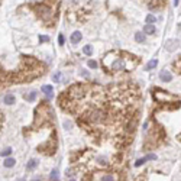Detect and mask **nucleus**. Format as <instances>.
Segmentation results:
<instances>
[{
  "mask_svg": "<svg viewBox=\"0 0 181 181\" xmlns=\"http://www.w3.org/2000/svg\"><path fill=\"white\" fill-rule=\"evenodd\" d=\"M42 91L51 99V97H52V91H54V89H52V86H42Z\"/></svg>",
  "mask_w": 181,
  "mask_h": 181,
  "instance_id": "obj_9",
  "label": "nucleus"
},
{
  "mask_svg": "<svg viewBox=\"0 0 181 181\" xmlns=\"http://www.w3.org/2000/svg\"><path fill=\"white\" fill-rule=\"evenodd\" d=\"M175 41H167V44H165V46H167V49L168 51H174L175 49Z\"/></svg>",
  "mask_w": 181,
  "mask_h": 181,
  "instance_id": "obj_15",
  "label": "nucleus"
},
{
  "mask_svg": "<svg viewBox=\"0 0 181 181\" xmlns=\"http://www.w3.org/2000/svg\"><path fill=\"white\" fill-rule=\"evenodd\" d=\"M159 78L162 80V81H165V83H168V81H171L172 75H171V74L168 73V71H167V70H162V71L159 73Z\"/></svg>",
  "mask_w": 181,
  "mask_h": 181,
  "instance_id": "obj_5",
  "label": "nucleus"
},
{
  "mask_svg": "<svg viewBox=\"0 0 181 181\" xmlns=\"http://www.w3.org/2000/svg\"><path fill=\"white\" fill-rule=\"evenodd\" d=\"M15 162H16V161H15L13 158H7V159L3 161V165H4L6 168H12V167L15 165Z\"/></svg>",
  "mask_w": 181,
  "mask_h": 181,
  "instance_id": "obj_11",
  "label": "nucleus"
},
{
  "mask_svg": "<svg viewBox=\"0 0 181 181\" xmlns=\"http://www.w3.org/2000/svg\"><path fill=\"white\" fill-rule=\"evenodd\" d=\"M83 51H84L86 55H91V54H93V48H91V45H86L84 48H83Z\"/></svg>",
  "mask_w": 181,
  "mask_h": 181,
  "instance_id": "obj_17",
  "label": "nucleus"
},
{
  "mask_svg": "<svg viewBox=\"0 0 181 181\" xmlns=\"http://www.w3.org/2000/svg\"><path fill=\"white\" fill-rule=\"evenodd\" d=\"M80 41H81V32L75 31L74 34L71 35V44H78Z\"/></svg>",
  "mask_w": 181,
  "mask_h": 181,
  "instance_id": "obj_7",
  "label": "nucleus"
},
{
  "mask_svg": "<svg viewBox=\"0 0 181 181\" xmlns=\"http://www.w3.org/2000/svg\"><path fill=\"white\" fill-rule=\"evenodd\" d=\"M71 181H75V180H71Z\"/></svg>",
  "mask_w": 181,
  "mask_h": 181,
  "instance_id": "obj_28",
  "label": "nucleus"
},
{
  "mask_svg": "<svg viewBox=\"0 0 181 181\" xmlns=\"http://www.w3.org/2000/svg\"><path fill=\"white\" fill-rule=\"evenodd\" d=\"M90 181H119V175L116 172H94Z\"/></svg>",
  "mask_w": 181,
  "mask_h": 181,
  "instance_id": "obj_3",
  "label": "nucleus"
},
{
  "mask_svg": "<svg viewBox=\"0 0 181 181\" xmlns=\"http://www.w3.org/2000/svg\"><path fill=\"white\" fill-rule=\"evenodd\" d=\"M39 41H41V42H46V41H49V38L45 36V35H41V36H39Z\"/></svg>",
  "mask_w": 181,
  "mask_h": 181,
  "instance_id": "obj_24",
  "label": "nucleus"
},
{
  "mask_svg": "<svg viewBox=\"0 0 181 181\" xmlns=\"http://www.w3.org/2000/svg\"><path fill=\"white\" fill-rule=\"evenodd\" d=\"M144 32L145 34H155V28H154V25L152 23H148L144 26Z\"/></svg>",
  "mask_w": 181,
  "mask_h": 181,
  "instance_id": "obj_10",
  "label": "nucleus"
},
{
  "mask_svg": "<svg viewBox=\"0 0 181 181\" xmlns=\"http://www.w3.org/2000/svg\"><path fill=\"white\" fill-rule=\"evenodd\" d=\"M139 64V58L133 57L125 51H110L103 58V65L106 71L119 73V71H130Z\"/></svg>",
  "mask_w": 181,
  "mask_h": 181,
  "instance_id": "obj_1",
  "label": "nucleus"
},
{
  "mask_svg": "<svg viewBox=\"0 0 181 181\" xmlns=\"http://www.w3.org/2000/svg\"><path fill=\"white\" fill-rule=\"evenodd\" d=\"M59 77H61V74H59V73H57V74L54 75V81H58V80H59Z\"/></svg>",
  "mask_w": 181,
  "mask_h": 181,
  "instance_id": "obj_25",
  "label": "nucleus"
},
{
  "mask_svg": "<svg viewBox=\"0 0 181 181\" xmlns=\"http://www.w3.org/2000/svg\"><path fill=\"white\" fill-rule=\"evenodd\" d=\"M135 39H136V42H144L145 41V35L144 34H141V32H138V34H135Z\"/></svg>",
  "mask_w": 181,
  "mask_h": 181,
  "instance_id": "obj_14",
  "label": "nucleus"
},
{
  "mask_svg": "<svg viewBox=\"0 0 181 181\" xmlns=\"http://www.w3.org/2000/svg\"><path fill=\"white\" fill-rule=\"evenodd\" d=\"M35 9H36V13L39 15V18H41L42 21L51 22V19H52V12H51V9H49L46 4H38V6H35Z\"/></svg>",
  "mask_w": 181,
  "mask_h": 181,
  "instance_id": "obj_4",
  "label": "nucleus"
},
{
  "mask_svg": "<svg viewBox=\"0 0 181 181\" xmlns=\"http://www.w3.org/2000/svg\"><path fill=\"white\" fill-rule=\"evenodd\" d=\"M35 99H36V91H31L28 96H25V100L26 102H34Z\"/></svg>",
  "mask_w": 181,
  "mask_h": 181,
  "instance_id": "obj_13",
  "label": "nucleus"
},
{
  "mask_svg": "<svg viewBox=\"0 0 181 181\" xmlns=\"http://www.w3.org/2000/svg\"><path fill=\"white\" fill-rule=\"evenodd\" d=\"M147 22H148V23H155V22H157V18H155L154 15H148Z\"/></svg>",
  "mask_w": 181,
  "mask_h": 181,
  "instance_id": "obj_20",
  "label": "nucleus"
},
{
  "mask_svg": "<svg viewBox=\"0 0 181 181\" xmlns=\"http://www.w3.org/2000/svg\"><path fill=\"white\" fill-rule=\"evenodd\" d=\"M178 3H180V0H174V6H177Z\"/></svg>",
  "mask_w": 181,
  "mask_h": 181,
  "instance_id": "obj_27",
  "label": "nucleus"
},
{
  "mask_svg": "<svg viewBox=\"0 0 181 181\" xmlns=\"http://www.w3.org/2000/svg\"><path fill=\"white\" fill-rule=\"evenodd\" d=\"M36 165H38V162H36L35 159H31V161L26 164V170H28V171H32L35 167H36Z\"/></svg>",
  "mask_w": 181,
  "mask_h": 181,
  "instance_id": "obj_12",
  "label": "nucleus"
},
{
  "mask_svg": "<svg viewBox=\"0 0 181 181\" xmlns=\"http://www.w3.org/2000/svg\"><path fill=\"white\" fill-rule=\"evenodd\" d=\"M89 67H90V68H96V67H97V62L91 59V61H89Z\"/></svg>",
  "mask_w": 181,
  "mask_h": 181,
  "instance_id": "obj_23",
  "label": "nucleus"
},
{
  "mask_svg": "<svg viewBox=\"0 0 181 181\" xmlns=\"http://www.w3.org/2000/svg\"><path fill=\"white\" fill-rule=\"evenodd\" d=\"M152 96H154V99L158 103H161V104H165V103H177V104H180V102L177 100V97L172 96V94H170V93H167V91L155 90V93H154Z\"/></svg>",
  "mask_w": 181,
  "mask_h": 181,
  "instance_id": "obj_2",
  "label": "nucleus"
},
{
  "mask_svg": "<svg viewBox=\"0 0 181 181\" xmlns=\"http://www.w3.org/2000/svg\"><path fill=\"white\" fill-rule=\"evenodd\" d=\"M57 178H58V171L57 170H52V171H51V180L57 181Z\"/></svg>",
  "mask_w": 181,
  "mask_h": 181,
  "instance_id": "obj_21",
  "label": "nucleus"
},
{
  "mask_svg": "<svg viewBox=\"0 0 181 181\" xmlns=\"http://www.w3.org/2000/svg\"><path fill=\"white\" fill-rule=\"evenodd\" d=\"M149 159H157V157L154 155V154H149V155H147V157H144V158H141V159H138L135 162V165L136 167H139V165H142L145 161H149Z\"/></svg>",
  "mask_w": 181,
  "mask_h": 181,
  "instance_id": "obj_6",
  "label": "nucleus"
},
{
  "mask_svg": "<svg viewBox=\"0 0 181 181\" xmlns=\"http://www.w3.org/2000/svg\"><path fill=\"white\" fill-rule=\"evenodd\" d=\"M3 102H4V104H13V103H15V96L10 94V93H7V94L3 97Z\"/></svg>",
  "mask_w": 181,
  "mask_h": 181,
  "instance_id": "obj_8",
  "label": "nucleus"
},
{
  "mask_svg": "<svg viewBox=\"0 0 181 181\" xmlns=\"http://www.w3.org/2000/svg\"><path fill=\"white\" fill-rule=\"evenodd\" d=\"M136 181H147V178H145V177H142V175H141V177H138V178H136Z\"/></svg>",
  "mask_w": 181,
  "mask_h": 181,
  "instance_id": "obj_26",
  "label": "nucleus"
},
{
  "mask_svg": "<svg viewBox=\"0 0 181 181\" xmlns=\"http://www.w3.org/2000/svg\"><path fill=\"white\" fill-rule=\"evenodd\" d=\"M174 68H175V71H178V73L181 74V58L178 59V61L174 62Z\"/></svg>",
  "mask_w": 181,
  "mask_h": 181,
  "instance_id": "obj_18",
  "label": "nucleus"
},
{
  "mask_svg": "<svg viewBox=\"0 0 181 181\" xmlns=\"http://www.w3.org/2000/svg\"><path fill=\"white\" fill-rule=\"evenodd\" d=\"M12 154V148H4L3 151H1V157H7V155H10Z\"/></svg>",
  "mask_w": 181,
  "mask_h": 181,
  "instance_id": "obj_19",
  "label": "nucleus"
},
{
  "mask_svg": "<svg viewBox=\"0 0 181 181\" xmlns=\"http://www.w3.org/2000/svg\"><path fill=\"white\" fill-rule=\"evenodd\" d=\"M157 64H158V61H157V59H151V61L148 62L147 70H152V68H155V67H157Z\"/></svg>",
  "mask_w": 181,
  "mask_h": 181,
  "instance_id": "obj_16",
  "label": "nucleus"
},
{
  "mask_svg": "<svg viewBox=\"0 0 181 181\" xmlns=\"http://www.w3.org/2000/svg\"><path fill=\"white\" fill-rule=\"evenodd\" d=\"M58 42H59V45H64V42H65L64 35H59V36H58Z\"/></svg>",
  "mask_w": 181,
  "mask_h": 181,
  "instance_id": "obj_22",
  "label": "nucleus"
}]
</instances>
